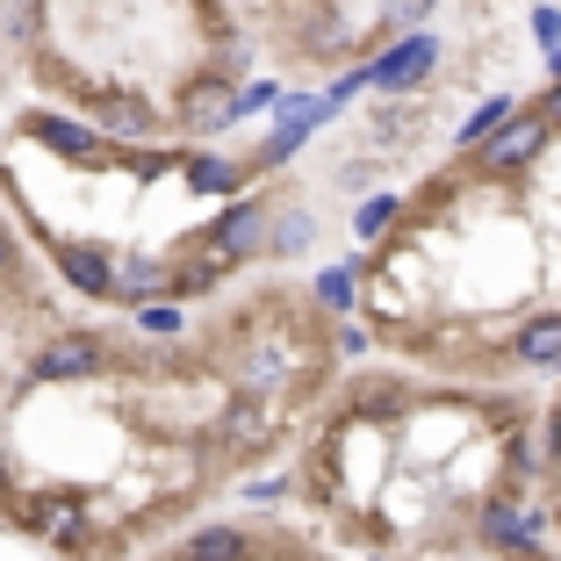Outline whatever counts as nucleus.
Listing matches in <instances>:
<instances>
[{"mask_svg":"<svg viewBox=\"0 0 561 561\" xmlns=\"http://www.w3.org/2000/svg\"><path fill=\"white\" fill-rule=\"evenodd\" d=\"M432 58H439V36H432V30H411L397 50H389V58H375V66H367V87H375V94H403L411 80H425V72H432Z\"/></svg>","mask_w":561,"mask_h":561,"instance_id":"obj_1","label":"nucleus"},{"mask_svg":"<svg viewBox=\"0 0 561 561\" xmlns=\"http://www.w3.org/2000/svg\"><path fill=\"white\" fill-rule=\"evenodd\" d=\"M101 367V339H87V331H66V339H50L44 353H36L30 375L36 381H87Z\"/></svg>","mask_w":561,"mask_h":561,"instance_id":"obj_2","label":"nucleus"},{"mask_svg":"<svg viewBox=\"0 0 561 561\" xmlns=\"http://www.w3.org/2000/svg\"><path fill=\"white\" fill-rule=\"evenodd\" d=\"M266 245V209L260 202H238V209H224V224L209 231V252H224V260H245V252Z\"/></svg>","mask_w":561,"mask_h":561,"instance_id":"obj_3","label":"nucleus"},{"mask_svg":"<svg viewBox=\"0 0 561 561\" xmlns=\"http://www.w3.org/2000/svg\"><path fill=\"white\" fill-rule=\"evenodd\" d=\"M30 130H36V145H50L58 159H72V165H101V159H108V145H101L94 130H80V123H66V116H36Z\"/></svg>","mask_w":561,"mask_h":561,"instance_id":"obj_4","label":"nucleus"},{"mask_svg":"<svg viewBox=\"0 0 561 561\" xmlns=\"http://www.w3.org/2000/svg\"><path fill=\"white\" fill-rule=\"evenodd\" d=\"M181 123H187V130H202V137L224 130V123H238L231 116V87H224V80H195V87H187V101H181Z\"/></svg>","mask_w":561,"mask_h":561,"instance_id":"obj_5","label":"nucleus"},{"mask_svg":"<svg viewBox=\"0 0 561 561\" xmlns=\"http://www.w3.org/2000/svg\"><path fill=\"white\" fill-rule=\"evenodd\" d=\"M540 145H547V116L496 123V130H490V165H526V159H533Z\"/></svg>","mask_w":561,"mask_h":561,"instance_id":"obj_6","label":"nucleus"},{"mask_svg":"<svg viewBox=\"0 0 561 561\" xmlns=\"http://www.w3.org/2000/svg\"><path fill=\"white\" fill-rule=\"evenodd\" d=\"M58 266H66V280L87 288V296H108V288H116V260L101 245H58Z\"/></svg>","mask_w":561,"mask_h":561,"instance_id":"obj_7","label":"nucleus"},{"mask_svg":"<svg viewBox=\"0 0 561 561\" xmlns=\"http://www.w3.org/2000/svg\"><path fill=\"white\" fill-rule=\"evenodd\" d=\"M30 526L44 533V540H58V547H80L87 540V518H80V504H72V496H36V504H30Z\"/></svg>","mask_w":561,"mask_h":561,"instance_id":"obj_8","label":"nucleus"},{"mask_svg":"<svg viewBox=\"0 0 561 561\" xmlns=\"http://www.w3.org/2000/svg\"><path fill=\"white\" fill-rule=\"evenodd\" d=\"M159 288H173V274H165L159 260H123V266H116V288H108V296H123V302H151Z\"/></svg>","mask_w":561,"mask_h":561,"instance_id":"obj_9","label":"nucleus"},{"mask_svg":"<svg viewBox=\"0 0 561 561\" xmlns=\"http://www.w3.org/2000/svg\"><path fill=\"white\" fill-rule=\"evenodd\" d=\"M187 554H195V561H245L252 540H245L238 526H202L195 540H187Z\"/></svg>","mask_w":561,"mask_h":561,"instance_id":"obj_10","label":"nucleus"},{"mask_svg":"<svg viewBox=\"0 0 561 561\" xmlns=\"http://www.w3.org/2000/svg\"><path fill=\"white\" fill-rule=\"evenodd\" d=\"M482 533H490V540H504L512 554H533V540H540V526H533V518H518V512H504V504H490V512H482Z\"/></svg>","mask_w":561,"mask_h":561,"instance_id":"obj_11","label":"nucleus"},{"mask_svg":"<svg viewBox=\"0 0 561 561\" xmlns=\"http://www.w3.org/2000/svg\"><path fill=\"white\" fill-rule=\"evenodd\" d=\"M260 432H266L260 403H231V417H224V446H260Z\"/></svg>","mask_w":561,"mask_h":561,"instance_id":"obj_12","label":"nucleus"},{"mask_svg":"<svg viewBox=\"0 0 561 561\" xmlns=\"http://www.w3.org/2000/svg\"><path fill=\"white\" fill-rule=\"evenodd\" d=\"M518 353H526V360H561V317L526 324V331H518Z\"/></svg>","mask_w":561,"mask_h":561,"instance_id":"obj_13","label":"nucleus"},{"mask_svg":"<svg viewBox=\"0 0 561 561\" xmlns=\"http://www.w3.org/2000/svg\"><path fill=\"white\" fill-rule=\"evenodd\" d=\"M187 181L209 187V195H231V187H238V165L231 159H187Z\"/></svg>","mask_w":561,"mask_h":561,"instance_id":"obj_14","label":"nucleus"},{"mask_svg":"<svg viewBox=\"0 0 561 561\" xmlns=\"http://www.w3.org/2000/svg\"><path fill=\"white\" fill-rule=\"evenodd\" d=\"M137 331H145V339H173V331H181V310H173V302H137Z\"/></svg>","mask_w":561,"mask_h":561,"instance_id":"obj_15","label":"nucleus"},{"mask_svg":"<svg viewBox=\"0 0 561 561\" xmlns=\"http://www.w3.org/2000/svg\"><path fill=\"white\" fill-rule=\"evenodd\" d=\"M260 108H280V87L274 80H252L231 94V116H260Z\"/></svg>","mask_w":561,"mask_h":561,"instance_id":"obj_16","label":"nucleus"},{"mask_svg":"<svg viewBox=\"0 0 561 561\" xmlns=\"http://www.w3.org/2000/svg\"><path fill=\"white\" fill-rule=\"evenodd\" d=\"M101 123H108V130H151V108H137V101H101Z\"/></svg>","mask_w":561,"mask_h":561,"instance_id":"obj_17","label":"nucleus"},{"mask_svg":"<svg viewBox=\"0 0 561 561\" xmlns=\"http://www.w3.org/2000/svg\"><path fill=\"white\" fill-rule=\"evenodd\" d=\"M504 116H512V101H490V108H476V116L461 123V145H482V137H490Z\"/></svg>","mask_w":561,"mask_h":561,"instance_id":"obj_18","label":"nucleus"},{"mask_svg":"<svg viewBox=\"0 0 561 561\" xmlns=\"http://www.w3.org/2000/svg\"><path fill=\"white\" fill-rule=\"evenodd\" d=\"M353 224H360V238H381L389 224H397V202H389V195H375V202H367L360 216H353Z\"/></svg>","mask_w":561,"mask_h":561,"instance_id":"obj_19","label":"nucleus"},{"mask_svg":"<svg viewBox=\"0 0 561 561\" xmlns=\"http://www.w3.org/2000/svg\"><path fill=\"white\" fill-rule=\"evenodd\" d=\"M8 36H15V44L36 36V0H8Z\"/></svg>","mask_w":561,"mask_h":561,"instance_id":"obj_20","label":"nucleus"},{"mask_svg":"<svg viewBox=\"0 0 561 561\" xmlns=\"http://www.w3.org/2000/svg\"><path fill=\"white\" fill-rule=\"evenodd\" d=\"M533 36H540V44H561V15L554 8H533Z\"/></svg>","mask_w":561,"mask_h":561,"instance_id":"obj_21","label":"nucleus"},{"mask_svg":"<svg viewBox=\"0 0 561 561\" xmlns=\"http://www.w3.org/2000/svg\"><path fill=\"white\" fill-rule=\"evenodd\" d=\"M425 8H432V0H389V22H417Z\"/></svg>","mask_w":561,"mask_h":561,"instance_id":"obj_22","label":"nucleus"},{"mask_svg":"<svg viewBox=\"0 0 561 561\" xmlns=\"http://www.w3.org/2000/svg\"><path fill=\"white\" fill-rule=\"evenodd\" d=\"M8 266H15V238L0 231V274H8Z\"/></svg>","mask_w":561,"mask_h":561,"instance_id":"obj_23","label":"nucleus"},{"mask_svg":"<svg viewBox=\"0 0 561 561\" xmlns=\"http://www.w3.org/2000/svg\"><path fill=\"white\" fill-rule=\"evenodd\" d=\"M0 496H8V446H0Z\"/></svg>","mask_w":561,"mask_h":561,"instance_id":"obj_24","label":"nucleus"},{"mask_svg":"<svg viewBox=\"0 0 561 561\" xmlns=\"http://www.w3.org/2000/svg\"><path fill=\"white\" fill-rule=\"evenodd\" d=\"M554 116H561V87H554Z\"/></svg>","mask_w":561,"mask_h":561,"instance_id":"obj_25","label":"nucleus"},{"mask_svg":"<svg viewBox=\"0 0 561 561\" xmlns=\"http://www.w3.org/2000/svg\"><path fill=\"white\" fill-rule=\"evenodd\" d=\"M554 72H561V44H554Z\"/></svg>","mask_w":561,"mask_h":561,"instance_id":"obj_26","label":"nucleus"}]
</instances>
